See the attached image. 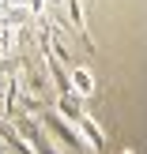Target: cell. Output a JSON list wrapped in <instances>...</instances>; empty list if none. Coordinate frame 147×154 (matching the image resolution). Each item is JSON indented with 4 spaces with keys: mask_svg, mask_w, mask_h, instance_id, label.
<instances>
[{
    "mask_svg": "<svg viewBox=\"0 0 147 154\" xmlns=\"http://www.w3.org/2000/svg\"><path fill=\"white\" fill-rule=\"evenodd\" d=\"M45 128H49V132L57 135V139L64 143L68 150H75V154H79V147H83V135H79V132H72V124H68L64 117H57V113H45Z\"/></svg>",
    "mask_w": 147,
    "mask_h": 154,
    "instance_id": "cell-1",
    "label": "cell"
},
{
    "mask_svg": "<svg viewBox=\"0 0 147 154\" xmlns=\"http://www.w3.org/2000/svg\"><path fill=\"white\" fill-rule=\"evenodd\" d=\"M53 113H57V117H64L68 124H75V120L83 117V98H75L72 90H60V94L53 98Z\"/></svg>",
    "mask_w": 147,
    "mask_h": 154,
    "instance_id": "cell-2",
    "label": "cell"
},
{
    "mask_svg": "<svg viewBox=\"0 0 147 154\" xmlns=\"http://www.w3.org/2000/svg\"><path fill=\"white\" fill-rule=\"evenodd\" d=\"M68 90H72L75 98H91L94 94V75H91V68H79V64L68 68Z\"/></svg>",
    "mask_w": 147,
    "mask_h": 154,
    "instance_id": "cell-3",
    "label": "cell"
},
{
    "mask_svg": "<svg viewBox=\"0 0 147 154\" xmlns=\"http://www.w3.org/2000/svg\"><path fill=\"white\" fill-rule=\"evenodd\" d=\"M72 128H79L83 143H91L94 150H106V135H102V128H98V120H94V117H87V113H83V117L75 120Z\"/></svg>",
    "mask_w": 147,
    "mask_h": 154,
    "instance_id": "cell-4",
    "label": "cell"
},
{
    "mask_svg": "<svg viewBox=\"0 0 147 154\" xmlns=\"http://www.w3.org/2000/svg\"><path fill=\"white\" fill-rule=\"evenodd\" d=\"M0 139H4V143H8V147H11L15 154H34V147H30V143L23 139L19 132H11V128L4 124V120H0Z\"/></svg>",
    "mask_w": 147,
    "mask_h": 154,
    "instance_id": "cell-5",
    "label": "cell"
},
{
    "mask_svg": "<svg viewBox=\"0 0 147 154\" xmlns=\"http://www.w3.org/2000/svg\"><path fill=\"white\" fill-rule=\"evenodd\" d=\"M27 8H19V4H15V8H8V11L4 15H0V23H4V26H23V23H27Z\"/></svg>",
    "mask_w": 147,
    "mask_h": 154,
    "instance_id": "cell-6",
    "label": "cell"
},
{
    "mask_svg": "<svg viewBox=\"0 0 147 154\" xmlns=\"http://www.w3.org/2000/svg\"><path fill=\"white\" fill-rule=\"evenodd\" d=\"M42 8H45V0H27V11H34V15H38Z\"/></svg>",
    "mask_w": 147,
    "mask_h": 154,
    "instance_id": "cell-7",
    "label": "cell"
}]
</instances>
